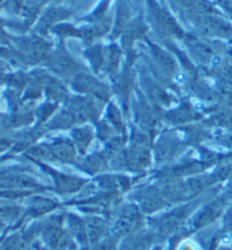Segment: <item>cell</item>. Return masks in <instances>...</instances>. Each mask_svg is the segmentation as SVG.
<instances>
[{
	"mask_svg": "<svg viewBox=\"0 0 232 250\" xmlns=\"http://www.w3.org/2000/svg\"><path fill=\"white\" fill-rule=\"evenodd\" d=\"M204 204L203 195L191 201L171 206L170 209L162 210L161 214L146 217L148 226L155 235L156 244H164L171 237L187 226L194 213Z\"/></svg>",
	"mask_w": 232,
	"mask_h": 250,
	"instance_id": "6da1fadb",
	"label": "cell"
},
{
	"mask_svg": "<svg viewBox=\"0 0 232 250\" xmlns=\"http://www.w3.org/2000/svg\"><path fill=\"white\" fill-rule=\"evenodd\" d=\"M145 6L146 20L155 35H158L162 41L184 40L188 32L163 0H145Z\"/></svg>",
	"mask_w": 232,
	"mask_h": 250,
	"instance_id": "7a4b0ae2",
	"label": "cell"
},
{
	"mask_svg": "<svg viewBox=\"0 0 232 250\" xmlns=\"http://www.w3.org/2000/svg\"><path fill=\"white\" fill-rule=\"evenodd\" d=\"M28 156L31 159L43 162H58L63 164H74L77 162L78 154L76 146L69 136H59L49 138L48 141L37 143L28 148Z\"/></svg>",
	"mask_w": 232,
	"mask_h": 250,
	"instance_id": "3957f363",
	"label": "cell"
},
{
	"mask_svg": "<svg viewBox=\"0 0 232 250\" xmlns=\"http://www.w3.org/2000/svg\"><path fill=\"white\" fill-rule=\"evenodd\" d=\"M143 43L146 45L149 53L148 62L153 63V68H149L153 76L163 85L174 88L177 84L176 80L181 71L180 63L176 57L166 46L155 43L149 38H146Z\"/></svg>",
	"mask_w": 232,
	"mask_h": 250,
	"instance_id": "277c9868",
	"label": "cell"
},
{
	"mask_svg": "<svg viewBox=\"0 0 232 250\" xmlns=\"http://www.w3.org/2000/svg\"><path fill=\"white\" fill-rule=\"evenodd\" d=\"M188 148L179 130L177 128L167 127L156 135L153 143V162L160 167L168 166L183 158Z\"/></svg>",
	"mask_w": 232,
	"mask_h": 250,
	"instance_id": "5b68a950",
	"label": "cell"
},
{
	"mask_svg": "<svg viewBox=\"0 0 232 250\" xmlns=\"http://www.w3.org/2000/svg\"><path fill=\"white\" fill-rule=\"evenodd\" d=\"M110 233L119 238L146 227V215L134 202L121 201L109 217Z\"/></svg>",
	"mask_w": 232,
	"mask_h": 250,
	"instance_id": "8992f818",
	"label": "cell"
},
{
	"mask_svg": "<svg viewBox=\"0 0 232 250\" xmlns=\"http://www.w3.org/2000/svg\"><path fill=\"white\" fill-rule=\"evenodd\" d=\"M44 68L66 83H69L71 78L81 71L90 70L86 65L78 62L71 55L66 40H58L55 44L51 55L44 63Z\"/></svg>",
	"mask_w": 232,
	"mask_h": 250,
	"instance_id": "52a82bcc",
	"label": "cell"
},
{
	"mask_svg": "<svg viewBox=\"0 0 232 250\" xmlns=\"http://www.w3.org/2000/svg\"><path fill=\"white\" fill-rule=\"evenodd\" d=\"M185 21L194 28V34L198 37L217 41L232 42V23L223 14H211L203 16H190Z\"/></svg>",
	"mask_w": 232,
	"mask_h": 250,
	"instance_id": "ba28073f",
	"label": "cell"
},
{
	"mask_svg": "<svg viewBox=\"0 0 232 250\" xmlns=\"http://www.w3.org/2000/svg\"><path fill=\"white\" fill-rule=\"evenodd\" d=\"M183 42L187 48V53L192 62L206 69L210 66H214L217 56L226 51L220 41L198 37L189 32Z\"/></svg>",
	"mask_w": 232,
	"mask_h": 250,
	"instance_id": "9c48e42d",
	"label": "cell"
},
{
	"mask_svg": "<svg viewBox=\"0 0 232 250\" xmlns=\"http://www.w3.org/2000/svg\"><path fill=\"white\" fill-rule=\"evenodd\" d=\"M68 85L74 94L91 96L103 104H106L112 100L113 94L110 83H105L90 70L81 71L75 75Z\"/></svg>",
	"mask_w": 232,
	"mask_h": 250,
	"instance_id": "30bf717a",
	"label": "cell"
},
{
	"mask_svg": "<svg viewBox=\"0 0 232 250\" xmlns=\"http://www.w3.org/2000/svg\"><path fill=\"white\" fill-rule=\"evenodd\" d=\"M231 199V196L227 191H224L222 194L213 197L208 203H204L196 210L186 226L189 233L191 234L196 231L202 230V229L211 226L216 220H219L226 213Z\"/></svg>",
	"mask_w": 232,
	"mask_h": 250,
	"instance_id": "8fae6325",
	"label": "cell"
},
{
	"mask_svg": "<svg viewBox=\"0 0 232 250\" xmlns=\"http://www.w3.org/2000/svg\"><path fill=\"white\" fill-rule=\"evenodd\" d=\"M13 40L15 41L17 50L26 58L28 66H44L56 44L50 39L33 32L32 34L13 38Z\"/></svg>",
	"mask_w": 232,
	"mask_h": 250,
	"instance_id": "7c38bea8",
	"label": "cell"
},
{
	"mask_svg": "<svg viewBox=\"0 0 232 250\" xmlns=\"http://www.w3.org/2000/svg\"><path fill=\"white\" fill-rule=\"evenodd\" d=\"M127 196L130 202L136 203L146 217L155 215L161 210H166L171 207L170 203L163 197L158 186L153 181L151 184L133 188Z\"/></svg>",
	"mask_w": 232,
	"mask_h": 250,
	"instance_id": "4fadbf2b",
	"label": "cell"
},
{
	"mask_svg": "<svg viewBox=\"0 0 232 250\" xmlns=\"http://www.w3.org/2000/svg\"><path fill=\"white\" fill-rule=\"evenodd\" d=\"M34 163H37L39 167L43 170V172L49 176L50 179L52 180V189L53 192L58 195H75L81 190H83L91 180L86 178L75 176V174L66 173L63 171H59L56 167H53L43 161H39L32 159Z\"/></svg>",
	"mask_w": 232,
	"mask_h": 250,
	"instance_id": "5bb4252c",
	"label": "cell"
},
{
	"mask_svg": "<svg viewBox=\"0 0 232 250\" xmlns=\"http://www.w3.org/2000/svg\"><path fill=\"white\" fill-rule=\"evenodd\" d=\"M148 32L149 24L146 16L143 12H139L127 25L119 38V44L125 53V58L137 57L135 45L138 42H144L145 39L148 38Z\"/></svg>",
	"mask_w": 232,
	"mask_h": 250,
	"instance_id": "9a60e30c",
	"label": "cell"
},
{
	"mask_svg": "<svg viewBox=\"0 0 232 250\" xmlns=\"http://www.w3.org/2000/svg\"><path fill=\"white\" fill-rule=\"evenodd\" d=\"M205 113L187 99H183L177 106L164 110L162 116V123L168 125V127L177 128L183 127L189 124L199 123L204 119Z\"/></svg>",
	"mask_w": 232,
	"mask_h": 250,
	"instance_id": "2e32d148",
	"label": "cell"
},
{
	"mask_svg": "<svg viewBox=\"0 0 232 250\" xmlns=\"http://www.w3.org/2000/svg\"><path fill=\"white\" fill-rule=\"evenodd\" d=\"M74 15V10L65 5L45 6L43 12L39 17L37 24L32 28V32L41 37L48 38L51 35V30L56 25L67 22Z\"/></svg>",
	"mask_w": 232,
	"mask_h": 250,
	"instance_id": "e0dca14e",
	"label": "cell"
},
{
	"mask_svg": "<svg viewBox=\"0 0 232 250\" xmlns=\"http://www.w3.org/2000/svg\"><path fill=\"white\" fill-rule=\"evenodd\" d=\"M66 106L69 111L74 114L78 124H92L98 123L101 118V110L99 109V101L91 96H85L80 94H71Z\"/></svg>",
	"mask_w": 232,
	"mask_h": 250,
	"instance_id": "ac0fdd59",
	"label": "cell"
},
{
	"mask_svg": "<svg viewBox=\"0 0 232 250\" xmlns=\"http://www.w3.org/2000/svg\"><path fill=\"white\" fill-rule=\"evenodd\" d=\"M126 155L127 172L142 176L148 171L153 164L152 147H143V146H129L125 148Z\"/></svg>",
	"mask_w": 232,
	"mask_h": 250,
	"instance_id": "d6986e66",
	"label": "cell"
},
{
	"mask_svg": "<svg viewBox=\"0 0 232 250\" xmlns=\"http://www.w3.org/2000/svg\"><path fill=\"white\" fill-rule=\"evenodd\" d=\"M80 27V38L78 40L83 42L85 46L92 45L100 42L102 38L111 33L113 25V15H109L103 20L92 23H77Z\"/></svg>",
	"mask_w": 232,
	"mask_h": 250,
	"instance_id": "ffe728a7",
	"label": "cell"
},
{
	"mask_svg": "<svg viewBox=\"0 0 232 250\" xmlns=\"http://www.w3.org/2000/svg\"><path fill=\"white\" fill-rule=\"evenodd\" d=\"M109 162L110 159L108 155L101 149L99 152L88 153L85 156H80L74 167L87 176L94 178L100 173L108 172L106 170H109Z\"/></svg>",
	"mask_w": 232,
	"mask_h": 250,
	"instance_id": "44dd1931",
	"label": "cell"
},
{
	"mask_svg": "<svg viewBox=\"0 0 232 250\" xmlns=\"http://www.w3.org/2000/svg\"><path fill=\"white\" fill-rule=\"evenodd\" d=\"M155 244L154 233L146 226L121 238L118 250H151Z\"/></svg>",
	"mask_w": 232,
	"mask_h": 250,
	"instance_id": "7402d4cb",
	"label": "cell"
},
{
	"mask_svg": "<svg viewBox=\"0 0 232 250\" xmlns=\"http://www.w3.org/2000/svg\"><path fill=\"white\" fill-rule=\"evenodd\" d=\"M133 2L131 0H117L115 15H113V25L111 33L109 34L110 42L119 40L121 33L131 20L134 19Z\"/></svg>",
	"mask_w": 232,
	"mask_h": 250,
	"instance_id": "603a6c76",
	"label": "cell"
},
{
	"mask_svg": "<svg viewBox=\"0 0 232 250\" xmlns=\"http://www.w3.org/2000/svg\"><path fill=\"white\" fill-rule=\"evenodd\" d=\"M73 94L70 88L67 86L66 82L60 80V78L53 76L49 73L45 82L44 88V99L46 101H51L58 103L60 105H65L69 98Z\"/></svg>",
	"mask_w": 232,
	"mask_h": 250,
	"instance_id": "cb8c5ba5",
	"label": "cell"
},
{
	"mask_svg": "<svg viewBox=\"0 0 232 250\" xmlns=\"http://www.w3.org/2000/svg\"><path fill=\"white\" fill-rule=\"evenodd\" d=\"M69 137L76 146L80 156H85L88 154L92 143L96 137L94 125H77V126H75L69 130Z\"/></svg>",
	"mask_w": 232,
	"mask_h": 250,
	"instance_id": "d4e9b609",
	"label": "cell"
},
{
	"mask_svg": "<svg viewBox=\"0 0 232 250\" xmlns=\"http://www.w3.org/2000/svg\"><path fill=\"white\" fill-rule=\"evenodd\" d=\"M66 229L69 232L75 242L78 245L80 250H87L90 247L88 235L85 224L84 216L77 215V214L67 212L66 213Z\"/></svg>",
	"mask_w": 232,
	"mask_h": 250,
	"instance_id": "484cf974",
	"label": "cell"
},
{
	"mask_svg": "<svg viewBox=\"0 0 232 250\" xmlns=\"http://www.w3.org/2000/svg\"><path fill=\"white\" fill-rule=\"evenodd\" d=\"M125 62V53L121 49V46L117 42H110L106 44V56L105 63L103 68L102 75L108 78L109 81H112L118 74L120 73Z\"/></svg>",
	"mask_w": 232,
	"mask_h": 250,
	"instance_id": "4316f807",
	"label": "cell"
},
{
	"mask_svg": "<svg viewBox=\"0 0 232 250\" xmlns=\"http://www.w3.org/2000/svg\"><path fill=\"white\" fill-rule=\"evenodd\" d=\"M85 224L88 235L90 246L96 242L101 241L110 234V222L103 215H96V214H86L84 216Z\"/></svg>",
	"mask_w": 232,
	"mask_h": 250,
	"instance_id": "83f0119b",
	"label": "cell"
},
{
	"mask_svg": "<svg viewBox=\"0 0 232 250\" xmlns=\"http://www.w3.org/2000/svg\"><path fill=\"white\" fill-rule=\"evenodd\" d=\"M106 44H103L101 41L96 43L85 46L83 50V58L87 62V67L93 74L99 76L102 75L105 63Z\"/></svg>",
	"mask_w": 232,
	"mask_h": 250,
	"instance_id": "f1b7e54d",
	"label": "cell"
},
{
	"mask_svg": "<svg viewBox=\"0 0 232 250\" xmlns=\"http://www.w3.org/2000/svg\"><path fill=\"white\" fill-rule=\"evenodd\" d=\"M78 121L74 114L71 113L66 106H60L57 111L51 117L48 123L43 125L48 133L50 131H62V130H70L71 128L77 126Z\"/></svg>",
	"mask_w": 232,
	"mask_h": 250,
	"instance_id": "f546056e",
	"label": "cell"
},
{
	"mask_svg": "<svg viewBox=\"0 0 232 250\" xmlns=\"http://www.w3.org/2000/svg\"><path fill=\"white\" fill-rule=\"evenodd\" d=\"M102 119H105L113 129L116 130L118 135L127 134V125L125 123V113L123 109L120 108V105H118L117 103L112 101L108 102L105 104V113L101 116Z\"/></svg>",
	"mask_w": 232,
	"mask_h": 250,
	"instance_id": "4dcf8cb0",
	"label": "cell"
},
{
	"mask_svg": "<svg viewBox=\"0 0 232 250\" xmlns=\"http://www.w3.org/2000/svg\"><path fill=\"white\" fill-rule=\"evenodd\" d=\"M232 177V152L224 153L222 159L213 167L212 172H210V178L213 186L222 181H228Z\"/></svg>",
	"mask_w": 232,
	"mask_h": 250,
	"instance_id": "1f68e13d",
	"label": "cell"
},
{
	"mask_svg": "<svg viewBox=\"0 0 232 250\" xmlns=\"http://www.w3.org/2000/svg\"><path fill=\"white\" fill-rule=\"evenodd\" d=\"M60 106L62 105L58 104V103L46 101V100L43 103H41V104L34 110V114H35L34 127H41L43 126V125H45L50 119H51L53 114L58 111Z\"/></svg>",
	"mask_w": 232,
	"mask_h": 250,
	"instance_id": "d6a6232c",
	"label": "cell"
},
{
	"mask_svg": "<svg viewBox=\"0 0 232 250\" xmlns=\"http://www.w3.org/2000/svg\"><path fill=\"white\" fill-rule=\"evenodd\" d=\"M51 35L58 39V40H68V39H78L80 38V27L77 23L63 22L51 30Z\"/></svg>",
	"mask_w": 232,
	"mask_h": 250,
	"instance_id": "836d02e7",
	"label": "cell"
},
{
	"mask_svg": "<svg viewBox=\"0 0 232 250\" xmlns=\"http://www.w3.org/2000/svg\"><path fill=\"white\" fill-rule=\"evenodd\" d=\"M94 128L96 138H98L102 144H105V143L110 141L112 137H115L116 135H118L116 133V130L113 129L105 119H102V118H100L98 123L94 124Z\"/></svg>",
	"mask_w": 232,
	"mask_h": 250,
	"instance_id": "e575fe53",
	"label": "cell"
},
{
	"mask_svg": "<svg viewBox=\"0 0 232 250\" xmlns=\"http://www.w3.org/2000/svg\"><path fill=\"white\" fill-rule=\"evenodd\" d=\"M120 240L121 238L110 233L108 237L102 239L101 241L96 242L94 245H91L87 250H118Z\"/></svg>",
	"mask_w": 232,
	"mask_h": 250,
	"instance_id": "d590c367",
	"label": "cell"
},
{
	"mask_svg": "<svg viewBox=\"0 0 232 250\" xmlns=\"http://www.w3.org/2000/svg\"><path fill=\"white\" fill-rule=\"evenodd\" d=\"M26 0H6L5 8L14 16H19Z\"/></svg>",
	"mask_w": 232,
	"mask_h": 250,
	"instance_id": "8d00e7d4",
	"label": "cell"
},
{
	"mask_svg": "<svg viewBox=\"0 0 232 250\" xmlns=\"http://www.w3.org/2000/svg\"><path fill=\"white\" fill-rule=\"evenodd\" d=\"M213 1L215 2L221 13L224 14V16L228 17L232 23V0H213Z\"/></svg>",
	"mask_w": 232,
	"mask_h": 250,
	"instance_id": "74e56055",
	"label": "cell"
},
{
	"mask_svg": "<svg viewBox=\"0 0 232 250\" xmlns=\"http://www.w3.org/2000/svg\"><path fill=\"white\" fill-rule=\"evenodd\" d=\"M221 237H222V232H217V233L214 234L213 237H212V239H211L208 250H216L217 247H219V246H220Z\"/></svg>",
	"mask_w": 232,
	"mask_h": 250,
	"instance_id": "f35d334b",
	"label": "cell"
},
{
	"mask_svg": "<svg viewBox=\"0 0 232 250\" xmlns=\"http://www.w3.org/2000/svg\"><path fill=\"white\" fill-rule=\"evenodd\" d=\"M38 1H40L45 7L49 5H63L67 0H38Z\"/></svg>",
	"mask_w": 232,
	"mask_h": 250,
	"instance_id": "ab89813d",
	"label": "cell"
},
{
	"mask_svg": "<svg viewBox=\"0 0 232 250\" xmlns=\"http://www.w3.org/2000/svg\"><path fill=\"white\" fill-rule=\"evenodd\" d=\"M171 1H172L173 6L176 7V8L180 10V9L184 8V6L186 5V2H187L188 0H171Z\"/></svg>",
	"mask_w": 232,
	"mask_h": 250,
	"instance_id": "60d3db41",
	"label": "cell"
},
{
	"mask_svg": "<svg viewBox=\"0 0 232 250\" xmlns=\"http://www.w3.org/2000/svg\"><path fill=\"white\" fill-rule=\"evenodd\" d=\"M226 230L229 231V233L231 235V248H232V220L228 221L226 223Z\"/></svg>",
	"mask_w": 232,
	"mask_h": 250,
	"instance_id": "b9f144b4",
	"label": "cell"
},
{
	"mask_svg": "<svg viewBox=\"0 0 232 250\" xmlns=\"http://www.w3.org/2000/svg\"><path fill=\"white\" fill-rule=\"evenodd\" d=\"M216 250H232L231 247H226V246H219Z\"/></svg>",
	"mask_w": 232,
	"mask_h": 250,
	"instance_id": "7bdbcfd3",
	"label": "cell"
},
{
	"mask_svg": "<svg viewBox=\"0 0 232 250\" xmlns=\"http://www.w3.org/2000/svg\"><path fill=\"white\" fill-rule=\"evenodd\" d=\"M69 1H70L71 3H75V2H76V1H77V0H69Z\"/></svg>",
	"mask_w": 232,
	"mask_h": 250,
	"instance_id": "ee69618b",
	"label": "cell"
},
{
	"mask_svg": "<svg viewBox=\"0 0 232 250\" xmlns=\"http://www.w3.org/2000/svg\"><path fill=\"white\" fill-rule=\"evenodd\" d=\"M3 1H6V0H0V3H1V2H3Z\"/></svg>",
	"mask_w": 232,
	"mask_h": 250,
	"instance_id": "f6af8a7d",
	"label": "cell"
}]
</instances>
